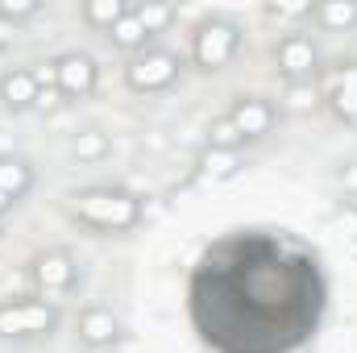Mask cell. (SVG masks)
Segmentation results:
<instances>
[{"label": "cell", "mask_w": 357, "mask_h": 353, "mask_svg": "<svg viewBox=\"0 0 357 353\" xmlns=\"http://www.w3.org/2000/svg\"><path fill=\"white\" fill-rule=\"evenodd\" d=\"M341 225H345V229L357 237V208H341Z\"/></svg>", "instance_id": "cell-25"}, {"label": "cell", "mask_w": 357, "mask_h": 353, "mask_svg": "<svg viewBox=\"0 0 357 353\" xmlns=\"http://www.w3.org/2000/svg\"><path fill=\"white\" fill-rule=\"evenodd\" d=\"M191 320L216 353H291L324 312L316 254L291 237L233 233L191 274Z\"/></svg>", "instance_id": "cell-1"}, {"label": "cell", "mask_w": 357, "mask_h": 353, "mask_svg": "<svg viewBox=\"0 0 357 353\" xmlns=\"http://www.w3.org/2000/svg\"><path fill=\"white\" fill-rule=\"evenodd\" d=\"M133 8V0H84V21H88L91 29H112L125 13Z\"/></svg>", "instance_id": "cell-16"}, {"label": "cell", "mask_w": 357, "mask_h": 353, "mask_svg": "<svg viewBox=\"0 0 357 353\" xmlns=\"http://www.w3.org/2000/svg\"><path fill=\"white\" fill-rule=\"evenodd\" d=\"M178 71H183L178 54H171V50H146V54H137L125 67V84L133 91H167L178 80Z\"/></svg>", "instance_id": "cell-5"}, {"label": "cell", "mask_w": 357, "mask_h": 353, "mask_svg": "<svg viewBox=\"0 0 357 353\" xmlns=\"http://www.w3.org/2000/svg\"><path fill=\"white\" fill-rule=\"evenodd\" d=\"M0 100H4V108H13V112H25V108H38V80H33V71H4L0 75Z\"/></svg>", "instance_id": "cell-12"}, {"label": "cell", "mask_w": 357, "mask_h": 353, "mask_svg": "<svg viewBox=\"0 0 357 353\" xmlns=\"http://www.w3.org/2000/svg\"><path fill=\"white\" fill-rule=\"evenodd\" d=\"M38 13V0H0V17L4 21H29Z\"/></svg>", "instance_id": "cell-21"}, {"label": "cell", "mask_w": 357, "mask_h": 353, "mask_svg": "<svg viewBox=\"0 0 357 353\" xmlns=\"http://www.w3.org/2000/svg\"><path fill=\"white\" fill-rule=\"evenodd\" d=\"M324 100L341 121H357V59L324 75Z\"/></svg>", "instance_id": "cell-10"}, {"label": "cell", "mask_w": 357, "mask_h": 353, "mask_svg": "<svg viewBox=\"0 0 357 353\" xmlns=\"http://www.w3.org/2000/svg\"><path fill=\"white\" fill-rule=\"evenodd\" d=\"M59 329V308L50 299H4L0 337H50Z\"/></svg>", "instance_id": "cell-4"}, {"label": "cell", "mask_w": 357, "mask_h": 353, "mask_svg": "<svg viewBox=\"0 0 357 353\" xmlns=\"http://www.w3.org/2000/svg\"><path fill=\"white\" fill-rule=\"evenodd\" d=\"M266 17H312V4H266Z\"/></svg>", "instance_id": "cell-24"}, {"label": "cell", "mask_w": 357, "mask_h": 353, "mask_svg": "<svg viewBox=\"0 0 357 353\" xmlns=\"http://www.w3.org/2000/svg\"><path fill=\"white\" fill-rule=\"evenodd\" d=\"M29 274H33V283H38L42 295H67L75 287V278H79V266L63 250H42V254H33Z\"/></svg>", "instance_id": "cell-7"}, {"label": "cell", "mask_w": 357, "mask_h": 353, "mask_svg": "<svg viewBox=\"0 0 357 353\" xmlns=\"http://www.w3.org/2000/svg\"><path fill=\"white\" fill-rule=\"evenodd\" d=\"M208 146H216V150H237V146H245V137L233 129L229 117H216V121H212V137H208Z\"/></svg>", "instance_id": "cell-19"}, {"label": "cell", "mask_w": 357, "mask_h": 353, "mask_svg": "<svg viewBox=\"0 0 357 353\" xmlns=\"http://www.w3.org/2000/svg\"><path fill=\"white\" fill-rule=\"evenodd\" d=\"M237 171H241L237 150H216V146H208V150L199 154V163H195V183H225V179H233Z\"/></svg>", "instance_id": "cell-13"}, {"label": "cell", "mask_w": 357, "mask_h": 353, "mask_svg": "<svg viewBox=\"0 0 357 353\" xmlns=\"http://www.w3.org/2000/svg\"><path fill=\"white\" fill-rule=\"evenodd\" d=\"M225 117L233 121V129H237L245 142H258V137H266L270 129H274V117H278V112H274V104L262 100V96H237Z\"/></svg>", "instance_id": "cell-8"}, {"label": "cell", "mask_w": 357, "mask_h": 353, "mask_svg": "<svg viewBox=\"0 0 357 353\" xmlns=\"http://www.w3.org/2000/svg\"><path fill=\"white\" fill-rule=\"evenodd\" d=\"M241 46V29L233 21H204L191 33V63L199 71H225Z\"/></svg>", "instance_id": "cell-3"}, {"label": "cell", "mask_w": 357, "mask_h": 353, "mask_svg": "<svg viewBox=\"0 0 357 353\" xmlns=\"http://www.w3.org/2000/svg\"><path fill=\"white\" fill-rule=\"evenodd\" d=\"M75 329H79V341H84L88 350H108V345L121 337V320H116L108 308H84Z\"/></svg>", "instance_id": "cell-11"}, {"label": "cell", "mask_w": 357, "mask_h": 353, "mask_svg": "<svg viewBox=\"0 0 357 353\" xmlns=\"http://www.w3.org/2000/svg\"><path fill=\"white\" fill-rule=\"evenodd\" d=\"M108 38H112V46H121V50H142L150 38H146V29H142V21H137V13L129 8L112 29H108Z\"/></svg>", "instance_id": "cell-18"}, {"label": "cell", "mask_w": 357, "mask_h": 353, "mask_svg": "<svg viewBox=\"0 0 357 353\" xmlns=\"http://www.w3.org/2000/svg\"><path fill=\"white\" fill-rule=\"evenodd\" d=\"M96 80H100V67H96V59L91 54H63V59H54V84L59 91L67 96V100H75V96H91L96 91Z\"/></svg>", "instance_id": "cell-9"}, {"label": "cell", "mask_w": 357, "mask_h": 353, "mask_svg": "<svg viewBox=\"0 0 357 353\" xmlns=\"http://www.w3.org/2000/svg\"><path fill=\"white\" fill-rule=\"evenodd\" d=\"M71 150H75V158H104V154H108V137H104L100 129H88V133L75 137Z\"/></svg>", "instance_id": "cell-20"}, {"label": "cell", "mask_w": 357, "mask_h": 353, "mask_svg": "<svg viewBox=\"0 0 357 353\" xmlns=\"http://www.w3.org/2000/svg\"><path fill=\"white\" fill-rule=\"evenodd\" d=\"M312 17L324 29H354L357 25V0H320V4H312Z\"/></svg>", "instance_id": "cell-15"}, {"label": "cell", "mask_w": 357, "mask_h": 353, "mask_svg": "<svg viewBox=\"0 0 357 353\" xmlns=\"http://www.w3.org/2000/svg\"><path fill=\"white\" fill-rule=\"evenodd\" d=\"M8 208H13V200H8V195H4V191H0V216H4V212H8Z\"/></svg>", "instance_id": "cell-26"}, {"label": "cell", "mask_w": 357, "mask_h": 353, "mask_svg": "<svg viewBox=\"0 0 357 353\" xmlns=\"http://www.w3.org/2000/svg\"><path fill=\"white\" fill-rule=\"evenodd\" d=\"M0 54H4V38H0Z\"/></svg>", "instance_id": "cell-27"}, {"label": "cell", "mask_w": 357, "mask_h": 353, "mask_svg": "<svg viewBox=\"0 0 357 353\" xmlns=\"http://www.w3.org/2000/svg\"><path fill=\"white\" fill-rule=\"evenodd\" d=\"M71 216L100 233H129L142 220V200L121 187H88L71 195Z\"/></svg>", "instance_id": "cell-2"}, {"label": "cell", "mask_w": 357, "mask_h": 353, "mask_svg": "<svg viewBox=\"0 0 357 353\" xmlns=\"http://www.w3.org/2000/svg\"><path fill=\"white\" fill-rule=\"evenodd\" d=\"M67 96L59 91V84H38V108H59Z\"/></svg>", "instance_id": "cell-22"}, {"label": "cell", "mask_w": 357, "mask_h": 353, "mask_svg": "<svg viewBox=\"0 0 357 353\" xmlns=\"http://www.w3.org/2000/svg\"><path fill=\"white\" fill-rule=\"evenodd\" d=\"M312 104H316L312 84H291V108H312Z\"/></svg>", "instance_id": "cell-23"}, {"label": "cell", "mask_w": 357, "mask_h": 353, "mask_svg": "<svg viewBox=\"0 0 357 353\" xmlns=\"http://www.w3.org/2000/svg\"><path fill=\"white\" fill-rule=\"evenodd\" d=\"M133 13H137V21H142L146 38L162 33V29L175 21V8H171V4H162V0H133Z\"/></svg>", "instance_id": "cell-17"}, {"label": "cell", "mask_w": 357, "mask_h": 353, "mask_svg": "<svg viewBox=\"0 0 357 353\" xmlns=\"http://www.w3.org/2000/svg\"><path fill=\"white\" fill-rule=\"evenodd\" d=\"M0 191L17 204L33 191V167L21 163V158H0Z\"/></svg>", "instance_id": "cell-14"}, {"label": "cell", "mask_w": 357, "mask_h": 353, "mask_svg": "<svg viewBox=\"0 0 357 353\" xmlns=\"http://www.w3.org/2000/svg\"><path fill=\"white\" fill-rule=\"evenodd\" d=\"M274 67L287 84H312L320 75V54H316V42L303 38V33H287L278 46H274Z\"/></svg>", "instance_id": "cell-6"}]
</instances>
